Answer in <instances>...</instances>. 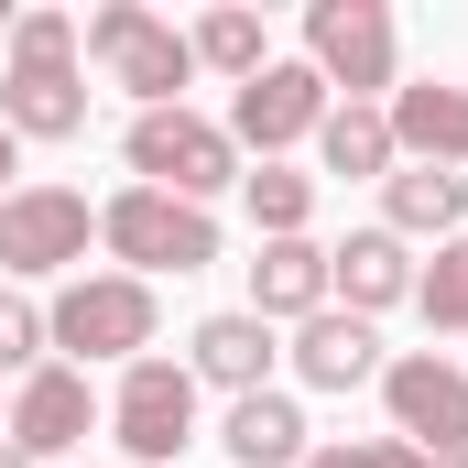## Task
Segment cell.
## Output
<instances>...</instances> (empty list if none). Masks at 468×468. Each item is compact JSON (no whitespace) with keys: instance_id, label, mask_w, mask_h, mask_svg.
Instances as JSON below:
<instances>
[{"instance_id":"cell-1","label":"cell","mask_w":468,"mask_h":468,"mask_svg":"<svg viewBox=\"0 0 468 468\" xmlns=\"http://www.w3.org/2000/svg\"><path fill=\"white\" fill-rule=\"evenodd\" d=\"M0 131H11V142H77V131H88V77H77V22H66V11H22V22H11Z\"/></svg>"},{"instance_id":"cell-2","label":"cell","mask_w":468,"mask_h":468,"mask_svg":"<svg viewBox=\"0 0 468 468\" xmlns=\"http://www.w3.org/2000/svg\"><path fill=\"white\" fill-rule=\"evenodd\" d=\"M120 153H131V186L186 197V207H207L218 186H239V142H229V120H197V110H142Z\"/></svg>"},{"instance_id":"cell-3","label":"cell","mask_w":468,"mask_h":468,"mask_svg":"<svg viewBox=\"0 0 468 468\" xmlns=\"http://www.w3.org/2000/svg\"><path fill=\"white\" fill-rule=\"evenodd\" d=\"M153 327H164V305H153V283H131V272H77V283L44 305V338L77 359V370H88V359H120V370H131V359L153 349Z\"/></svg>"},{"instance_id":"cell-4","label":"cell","mask_w":468,"mask_h":468,"mask_svg":"<svg viewBox=\"0 0 468 468\" xmlns=\"http://www.w3.org/2000/svg\"><path fill=\"white\" fill-rule=\"evenodd\" d=\"M99 66H110L120 88L142 99V110H186V77H197V44L164 22V11H142V0H99L88 11V33H77Z\"/></svg>"},{"instance_id":"cell-5","label":"cell","mask_w":468,"mask_h":468,"mask_svg":"<svg viewBox=\"0 0 468 468\" xmlns=\"http://www.w3.org/2000/svg\"><path fill=\"white\" fill-rule=\"evenodd\" d=\"M110 436H120L131 468H175L197 447V370L164 359V349H142L120 370V392H110Z\"/></svg>"},{"instance_id":"cell-6","label":"cell","mask_w":468,"mask_h":468,"mask_svg":"<svg viewBox=\"0 0 468 468\" xmlns=\"http://www.w3.org/2000/svg\"><path fill=\"white\" fill-rule=\"evenodd\" d=\"M99 239L131 261V283H153V272H207V261H218V218L186 207V197H153V186H120L110 207H99Z\"/></svg>"},{"instance_id":"cell-7","label":"cell","mask_w":468,"mask_h":468,"mask_svg":"<svg viewBox=\"0 0 468 468\" xmlns=\"http://www.w3.org/2000/svg\"><path fill=\"white\" fill-rule=\"evenodd\" d=\"M305 66H316L338 99H370V110H381V88H392V66H403V33H392L381 0H305Z\"/></svg>"},{"instance_id":"cell-8","label":"cell","mask_w":468,"mask_h":468,"mask_svg":"<svg viewBox=\"0 0 468 468\" xmlns=\"http://www.w3.org/2000/svg\"><path fill=\"white\" fill-rule=\"evenodd\" d=\"M88 239H99V207L77 186H11V207H0V272L11 283L88 272Z\"/></svg>"},{"instance_id":"cell-9","label":"cell","mask_w":468,"mask_h":468,"mask_svg":"<svg viewBox=\"0 0 468 468\" xmlns=\"http://www.w3.org/2000/svg\"><path fill=\"white\" fill-rule=\"evenodd\" d=\"M338 110V88L305 66V55H272L250 88H229V142L239 153H261V164H283V142H316V120Z\"/></svg>"},{"instance_id":"cell-10","label":"cell","mask_w":468,"mask_h":468,"mask_svg":"<svg viewBox=\"0 0 468 468\" xmlns=\"http://www.w3.org/2000/svg\"><path fill=\"white\" fill-rule=\"evenodd\" d=\"M381 403H392V436H403V447H425V458L468 447V370H458L447 349L381 359Z\"/></svg>"},{"instance_id":"cell-11","label":"cell","mask_w":468,"mask_h":468,"mask_svg":"<svg viewBox=\"0 0 468 468\" xmlns=\"http://www.w3.org/2000/svg\"><path fill=\"white\" fill-rule=\"evenodd\" d=\"M99 414H110L99 381H88L77 359H44V370H22V392H11V447H22V458H66Z\"/></svg>"},{"instance_id":"cell-12","label":"cell","mask_w":468,"mask_h":468,"mask_svg":"<svg viewBox=\"0 0 468 468\" xmlns=\"http://www.w3.org/2000/svg\"><path fill=\"white\" fill-rule=\"evenodd\" d=\"M327 305L338 316H381V305H414V239H392V229H349L338 250H327Z\"/></svg>"},{"instance_id":"cell-13","label":"cell","mask_w":468,"mask_h":468,"mask_svg":"<svg viewBox=\"0 0 468 468\" xmlns=\"http://www.w3.org/2000/svg\"><path fill=\"white\" fill-rule=\"evenodd\" d=\"M392 153H403V164H447V175H458L468 164V88L458 77H425V88H392Z\"/></svg>"},{"instance_id":"cell-14","label":"cell","mask_w":468,"mask_h":468,"mask_svg":"<svg viewBox=\"0 0 468 468\" xmlns=\"http://www.w3.org/2000/svg\"><path fill=\"white\" fill-rule=\"evenodd\" d=\"M272 327H261V316H250V305H229V316H207V327H197V349H186V370H197V381H218V392H272Z\"/></svg>"},{"instance_id":"cell-15","label":"cell","mask_w":468,"mask_h":468,"mask_svg":"<svg viewBox=\"0 0 468 468\" xmlns=\"http://www.w3.org/2000/svg\"><path fill=\"white\" fill-rule=\"evenodd\" d=\"M468 218V175H447V164H392L381 175V229L392 239H458Z\"/></svg>"},{"instance_id":"cell-16","label":"cell","mask_w":468,"mask_h":468,"mask_svg":"<svg viewBox=\"0 0 468 468\" xmlns=\"http://www.w3.org/2000/svg\"><path fill=\"white\" fill-rule=\"evenodd\" d=\"M250 316H261V327L327 316V250H316V239H261V261H250Z\"/></svg>"},{"instance_id":"cell-17","label":"cell","mask_w":468,"mask_h":468,"mask_svg":"<svg viewBox=\"0 0 468 468\" xmlns=\"http://www.w3.org/2000/svg\"><path fill=\"white\" fill-rule=\"evenodd\" d=\"M294 381H305V392H359V381H381V338L327 305V316L294 327Z\"/></svg>"},{"instance_id":"cell-18","label":"cell","mask_w":468,"mask_h":468,"mask_svg":"<svg viewBox=\"0 0 468 468\" xmlns=\"http://www.w3.org/2000/svg\"><path fill=\"white\" fill-rule=\"evenodd\" d=\"M218 447H229V468H305V414H294V392H239L229 425H218Z\"/></svg>"},{"instance_id":"cell-19","label":"cell","mask_w":468,"mask_h":468,"mask_svg":"<svg viewBox=\"0 0 468 468\" xmlns=\"http://www.w3.org/2000/svg\"><path fill=\"white\" fill-rule=\"evenodd\" d=\"M403 153H392V120L370 110V99H338V110L316 120V175H338V186H370V175H392Z\"/></svg>"},{"instance_id":"cell-20","label":"cell","mask_w":468,"mask_h":468,"mask_svg":"<svg viewBox=\"0 0 468 468\" xmlns=\"http://www.w3.org/2000/svg\"><path fill=\"white\" fill-rule=\"evenodd\" d=\"M186 44H197V66H218L229 88H250V77L272 66V44H261V11H239V0H218V11H207Z\"/></svg>"},{"instance_id":"cell-21","label":"cell","mask_w":468,"mask_h":468,"mask_svg":"<svg viewBox=\"0 0 468 468\" xmlns=\"http://www.w3.org/2000/svg\"><path fill=\"white\" fill-rule=\"evenodd\" d=\"M239 197H250V229L261 239H305V218H316V175H294V164H250Z\"/></svg>"},{"instance_id":"cell-22","label":"cell","mask_w":468,"mask_h":468,"mask_svg":"<svg viewBox=\"0 0 468 468\" xmlns=\"http://www.w3.org/2000/svg\"><path fill=\"white\" fill-rule=\"evenodd\" d=\"M414 316L436 338H468V239H436V261L414 272Z\"/></svg>"},{"instance_id":"cell-23","label":"cell","mask_w":468,"mask_h":468,"mask_svg":"<svg viewBox=\"0 0 468 468\" xmlns=\"http://www.w3.org/2000/svg\"><path fill=\"white\" fill-rule=\"evenodd\" d=\"M44 349H55L44 338V305L22 283H0V370H44Z\"/></svg>"},{"instance_id":"cell-24","label":"cell","mask_w":468,"mask_h":468,"mask_svg":"<svg viewBox=\"0 0 468 468\" xmlns=\"http://www.w3.org/2000/svg\"><path fill=\"white\" fill-rule=\"evenodd\" d=\"M305 468H425V447H403V436H338V447H305Z\"/></svg>"},{"instance_id":"cell-25","label":"cell","mask_w":468,"mask_h":468,"mask_svg":"<svg viewBox=\"0 0 468 468\" xmlns=\"http://www.w3.org/2000/svg\"><path fill=\"white\" fill-rule=\"evenodd\" d=\"M11 175H22V142L0 131V207H11Z\"/></svg>"},{"instance_id":"cell-26","label":"cell","mask_w":468,"mask_h":468,"mask_svg":"<svg viewBox=\"0 0 468 468\" xmlns=\"http://www.w3.org/2000/svg\"><path fill=\"white\" fill-rule=\"evenodd\" d=\"M0 468H33V458H22V447H11V436H0Z\"/></svg>"},{"instance_id":"cell-27","label":"cell","mask_w":468,"mask_h":468,"mask_svg":"<svg viewBox=\"0 0 468 468\" xmlns=\"http://www.w3.org/2000/svg\"><path fill=\"white\" fill-rule=\"evenodd\" d=\"M425 468H468V447H447V458H425Z\"/></svg>"},{"instance_id":"cell-28","label":"cell","mask_w":468,"mask_h":468,"mask_svg":"<svg viewBox=\"0 0 468 468\" xmlns=\"http://www.w3.org/2000/svg\"><path fill=\"white\" fill-rule=\"evenodd\" d=\"M11 22H22V11H11V0H0V33H11Z\"/></svg>"}]
</instances>
